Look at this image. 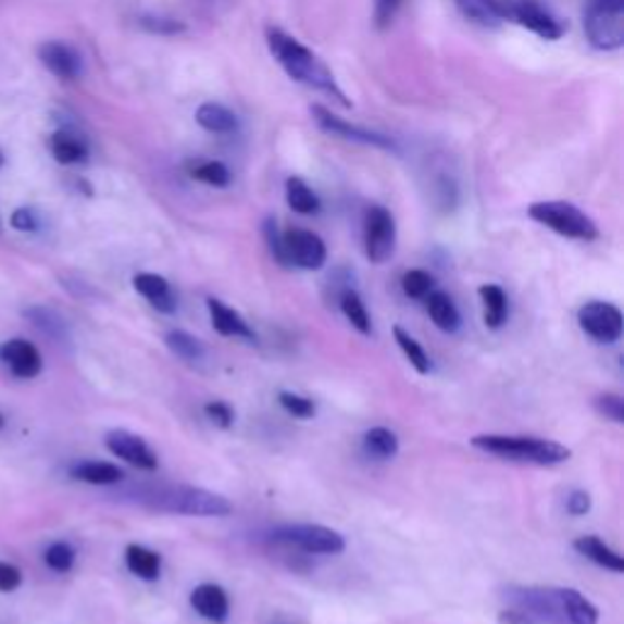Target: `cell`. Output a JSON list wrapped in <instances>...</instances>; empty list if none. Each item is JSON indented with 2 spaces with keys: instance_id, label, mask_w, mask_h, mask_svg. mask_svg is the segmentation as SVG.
Wrapping results in <instances>:
<instances>
[{
  "instance_id": "1",
  "label": "cell",
  "mask_w": 624,
  "mask_h": 624,
  "mask_svg": "<svg viewBox=\"0 0 624 624\" xmlns=\"http://www.w3.org/2000/svg\"><path fill=\"white\" fill-rule=\"evenodd\" d=\"M266 45H269V52L271 57L276 59L278 66L284 68V72L298 80V84H303L308 88H315L320 93H327L337 100L339 105H351L345 90L337 86L335 74L329 72L327 64L322 62V59L308 49L305 45H300L294 35L284 33V29L278 27H269L266 29Z\"/></svg>"
},
{
  "instance_id": "2",
  "label": "cell",
  "mask_w": 624,
  "mask_h": 624,
  "mask_svg": "<svg viewBox=\"0 0 624 624\" xmlns=\"http://www.w3.org/2000/svg\"><path fill=\"white\" fill-rule=\"evenodd\" d=\"M471 447L486 451L498 459L512 461V464L529 466H559L571 459V449L553 439L539 437H515V435H476Z\"/></svg>"
},
{
  "instance_id": "3",
  "label": "cell",
  "mask_w": 624,
  "mask_h": 624,
  "mask_svg": "<svg viewBox=\"0 0 624 624\" xmlns=\"http://www.w3.org/2000/svg\"><path fill=\"white\" fill-rule=\"evenodd\" d=\"M149 508L171 512V515H188V517H227L233 512V502L217 492L194 486H176V488H159L145 496Z\"/></svg>"
},
{
  "instance_id": "4",
  "label": "cell",
  "mask_w": 624,
  "mask_h": 624,
  "mask_svg": "<svg viewBox=\"0 0 624 624\" xmlns=\"http://www.w3.org/2000/svg\"><path fill=\"white\" fill-rule=\"evenodd\" d=\"M486 8L496 23L508 20V23L525 27L541 39H559L566 33V25L547 5V0H486Z\"/></svg>"
},
{
  "instance_id": "5",
  "label": "cell",
  "mask_w": 624,
  "mask_h": 624,
  "mask_svg": "<svg viewBox=\"0 0 624 624\" xmlns=\"http://www.w3.org/2000/svg\"><path fill=\"white\" fill-rule=\"evenodd\" d=\"M529 217L535 220V223L549 227L551 233L569 239L592 241L600 235L592 217L573 203H566V200H541V203H532Z\"/></svg>"
},
{
  "instance_id": "6",
  "label": "cell",
  "mask_w": 624,
  "mask_h": 624,
  "mask_svg": "<svg viewBox=\"0 0 624 624\" xmlns=\"http://www.w3.org/2000/svg\"><path fill=\"white\" fill-rule=\"evenodd\" d=\"M583 27L592 47L615 52L624 45V0H588Z\"/></svg>"
},
{
  "instance_id": "7",
  "label": "cell",
  "mask_w": 624,
  "mask_h": 624,
  "mask_svg": "<svg viewBox=\"0 0 624 624\" xmlns=\"http://www.w3.org/2000/svg\"><path fill=\"white\" fill-rule=\"evenodd\" d=\"M274 541L296 547L303 553H322V557H335L347 549L345 537L337 529L322 525H284L274 529Z\"/></svg>"
},
{
  "instance_id": "8",
  "label": "cell",
  "mask_w": 624,
  "mask_h": 624,
  "mask_svg": "<svg viewBox=\"0 0 624 624\" xmlns=\"http://www.w3.org/2000/svg\"><path fill=\"white\" fill-rule=\"evenodd\" d=\"M398 229L390 210L384 205H371L364 215V251L371 264H386L396 254Z\"/></svg>"
},
{
  "instance_id": "9",
  "label": "cell",
  "mask_w": 624,
  "mask_h": 624,
  "mask_svg": "<svg viewBox=\"0 0 624 624\" xmlns=\"http://www.w3.org/2000/svg\"><path fill=\"white\" fill-rule=\"evenodd\" d=\"M578 325L590 339L598 345H615L622 337L624 317L617 305L602 303V300H590V303L578 310Z\"/></svg>"
},
{
  "instance_id": "10",
  "label": "cell",
  "mask_w": 624,
  "mask_h": 624,
  "mask_svg": "<svg viewBox=\"0 0 624 624\" xmlns=\"http://www.w3.org/2000/svg\"><path fill=\"white\" fill-rule=\"evenodd\" d=\"M284 241V259L286 266H298L303 271H320L327 261V247L315 233L310 229L294 227L280 235Z\"/></svg>"
},
{
  "instance_id": "11",
  "label": "cell",
  "mask_w": 624,
  "mask_h": 624,
  "mask_svg": "<svg viewBox=\"0 0 624 624\" xmlns=\"http://www.w3.org/2000/svg\"><path fill=\"white\" fill-rule=\"evenodd\" d=\"M312 117H315V123L320 125L322 133H327L332 137H341V139H347V142H357V145H364V147L386 149V152H398V147L390 137L371 133V129H364V127L349 125L347 120L332 115L327 108L312 105Z\"/></svg>"
},
{
  "instance_id": "12",
  "label": "cell",
  "mask_w": 624,
  "mask_h": 624,
  "mask_svg": "<svg viewBox=\"0 0 624 624\" xmlns=\"http://www.w3.org/2000/svg\"><path fill=\"white\" fill-rule=\"evenodd\" d=\"M0 364L20 380H33L45 371V357L29 339L13 337L0 345Z\"/></svg>"
},
{
  "instance_id": "13",
  "label": "cell",
  "mask_w": 624,
  "mask_h": 624,
  "mask_svg": "<svg viewBox=\"0 0 624 624\" xmlns=\"http://www.w3.org/2000/svg\"><path fill=\"white\" fill-rule=\"evenodd\" d=\"M105 447L113 457L123 459L125 464L135 466L139 471H157L159 459L142 437L133 435L127 429H113L105 435Z\"/></svg>"
},
{
  "instance_id": "14",
  "label": "cell",
  "mask_w": 624,
  "mask_h": 624,
  "mask_svg": "<svg viewBox=\"0 0 624 624\" xmlns=\"http://www.w3.org/2000/svg\"><path fill=\"white\" fill-rule=\"evenodd\" d=\"M37 54H39V62H42L47 72L54 74L57 78L78 80L80 76H84V59H80V54L72 45L49 39V42L39 45Z\"/></svg>"
},
{
  "instance_id": "15",
  "label": "cell",
  "mask_w": 624,
  "mask_h": 624,
  "mask_svg": "<svg viewBox=\"0 0 624 624\" xmlns=\"http://www.w3.org/2000/svg\"><path fill=\"white\" fill-rule=\"evenodd\" d=\"M190 608L213 624H225L229 617V598L225 588L217 586V583H203V586L190 592Z\"/></svg>"
},
{
  "instance_id": "16",
  "label": "cell",
  "mask_w": 624,
  "mask_h": 624,
  "mask_svg": "<svg viewBox=\"0 0 624 624\" xmlns=\"http://www.w3.org/2000/svg\"><path fill=\"white\" fill-rule=\"evenodd\" d=\"M205 303H208V312H210V322H213V329L217 332V335L257 341V332L251 329V325L245 320L241 312L225 305L223 300H217V298H208Z\"/></svg>"
},
{
  "instance_id": "17",
  "label": "cell",
  "mask_w": 624,
  "mask_h": 624,
  "mask_svg": "<svg viewBox=\"0 0 624 624\" xmlns=\"http://www.w3.org/2000/svg\"><path fill=\"white\" fill-rule=\"evenodd\" d=\"M133 286L149 305L161 312V315H174V312L178 310L176 294L171 290V284L164 276L145 271V274H137L133 278Z\"/></svg>"
},
{
  "instance_id": "18",
  "label": "cell",
  "mask_w": 624,
  "mask_h": 624,
  "mask_svg": "<svg viewBox=\"0 0 624 624\" xmlns=\"http://www.w3.org/2000/svg\"><path fill=\"white\" fill-rule=\"evenodd\" d=\"M23 315L25 320H29V325L42 332L45 337L57 341V345H66V341L72 339V329H68L66 317L54 308L33 305V308L23 310Z\"/></svg>"
},
{
  "instance_id": "19",
  "label": "cell",
  "mask_w": 624,
  "mask_h": 624,
  "mask_svg": "<svg viewBox=\"0 0 624 624\" xmlns=\"http://www.w3.org/2000/svg\"><path fill=\"white\" fill-rule=\"evenodd\" d=\"M49 152H52L54 161L64 166H76L88 161V142L74 129H57V133L49 137Z\"/></svg>"
},
{
  "instance_id": "20",
  "label": "cell",
  "mask_w": 624,
  "mask_h": 624,
  "mask_svg": "<svg viewBox=\"0 0 624 624\" xmlns=\"http://www.w3.org/2000/svg\"><path fill=\"white\" fill-rule=\"evenodd\" d=\"M68 476L80 483H88V486H117V483L125 481V471L108 464V461H76V464L68 469Z\"/></svg>"
},
{
  "instance_id": "21",
  "label": "cell",
  "mask_w": 624,
  "mask_h": 624,
  "mask_svg": "<svg viewBox=\"0 0 624 624\" xmlns=\"http://www.w3.org/2000/svg\"><path fill=\"white\" fill-rule=\"evenodd\" d=\"M573 549H576L581 557H586L588 561L598 563L600 569H608L612 573H622L624 571V559L615 549H610L606 541L596 535H586V537H578L573 541Z\"/></svg>"
},
{
  "instance_id": "22",
  "label": "cell",
  "mask_w": 624,
  "mask_h": 624,
  "mask_svg": "<svg viewBox=\"0 0 624 624\" xmlns=\"http://www.w3.org/2000/svg\"><path fill=\"white\" fill-rule=\"evenodd\" d=\"M196 123L210 135H233L237 133L239 120L233 110L220 103H203L196 110Z\"/></svg>"
},
{
  "instance_id": "23",
  "label": "cell",
  "mask_w": 624,
  "mask_h": 624,
  "mask_svg": "<svg viewBox=\"0 0 624 624\" xmlns=\"http://www.w3.org/2000/svg\"><path fill=\"white\" fill-rule=\"evenodd\" d=\"M481 303H483V322L488 329H500L508 320V296L506 290L496 284H483L478 288Z\"/></svg>"
},
{
  "instance_id": "24",
  "label": "cell",
  "mask_w": 624,
  "mask_h": 624,
  "mask_svg": "<svg viewBox=\"0 0 624 624\" xmlns=\"http://www.w3.org/2000/svg\"><path fill=\"white\" fill-rule=\"evenodd\" d=\"M425 300H427V312H429L432 322H435L441 332H449V335L459 332L461 312L454 305V300H451L447 294H441V290H432Z\"/></svg>"
},
{
  "instance_id": "25",
  "label": "cell",
  "mask_w": 624,
  "mask_h": 624,
  "mask_svg": "<svg viewBox=\"0 0 624 624\" xmlns=\"http://www.w3.org/2000/svg\"><path fill=\"white\" fill-rule=\"evenodd\" d=\"M125 563L129 573L142 581H159L161 576V557L142 545H129L125 549Z\"/></svg>"
},
{
  "instance_id": "26",
  "label": "cell",
  "mask_w": 624,
  "mask_h": 624,
  "mask_svg": "<svg viewBox=\"0 0 624 624\" xmlns=\"http://www.w3.org/2000/svg\"><path fill=\"white\" fill-rule=\"evenodd\" d=\"M286 203L298 215H315L320 213V198L315 196L303 178L290 176L286 180Z\"/></svg>"
},
{
  "instance_id": "27",
  "label": "cell",
  "mask_w": 624,
  "mask_h": 624,
  "mask_svg": "<svg viewBox=\"0 0 624 624\" xmlns=\"http://www.w3.org/2000/svg\"><path fill=\"white\" fill-rule=\"evenodd\" d=\"M169 351L180 361H188V364H198V361L205 359V347L198 337L190 335L186 329H171L164 337Z\"/></svg>"
},
{
  "instance_id": "28",
  "label": "cell",
  "mask_w": 624,
  "mask_h": 624,
  "mask_svg": "<svg viewBox=\"0 0 624 624\" xmlns=\"http://www.w3.org/2000/svg\"><path fill=\"white\" fill-rule=\"evenodd\" d=\"M400 441L396 432H390L388 427H371L364 435V451L369 457H374L378 461H388L392 457H398Z\"/></svg>"
},
{
  "instance_id": "29",
  "label": "cell",
  "mask_w": 624,
  "mask_h": 624,
  "mask_svg": "<svg viewBox=\"0 0 624 624\" xmlns=\"http://www.w3.org/2000/svg\"><path fill=\"white\" fill-rule=\"evenodd\" d=\"M563 606H566L569 624H598L600 620L598 608L576 588H563Z\"/></svg>"
},
{
  "instance_id": "30",
  "label": "cell",
  "mask_w": 624,
  "mask_h": 624,
  "mask_svg": "<svg viewBox=\"0 0 624 624\" xmlns=\"http://www.w3.org/2000/svg\"><path fill=\"white\" fill-rule=\"evenodd\" d=\"M337 303H339V310L345 312V317L351 322V327L361 332V335H371V315L357 288L345 290Z\"/></svg>"
},
{
  "instance_id": "31",
  "label": "cell",
  "mask_w": 624,
  "mask_h": 624,
  "mask_svg": "<svg viewBox=\"0 0 624 624\" xmlns=\"http://www.w3.org/2000/svg\"><path fill=\"white\" fill-rule=\"evenodd\" d=\"M392 337H396L398 347L402 349V354H405V359L410 361V366L415 369L420 376H427L429 369H432V361L427 357V351L420 347V341L415 337H410L402 327H392Z\"/></svg>"
},
{
  "instance_id": "32",
  "label": "cell",
  "mask_w": 624,
  "mask_h": 624,
  "mask_svg": "<svg viewBox=\"0 0 624 624\" xmlns=\"http://www.w3.org/2000/svg\"><path fill=\"white\" fill-rule=\"evenodd\" d=\"M190 176L200 180V184H208L213 188H225L229 186V180H233L229 169L223 161H198V164L190 166Z\"/></svg>"
},
{
  "instance_id": "33",
  "label": "cell",
  "mask_w": 624,
  "mask_h": 624,
  "mask_svg": "<svg viewBox=\"0 0 624 624\" xmlns=\"http://www.w3.org/2000/svg\"><path fill=\"white\" fill-rule=\"evenodd\" d=\"M45 563L54 573H68L76 566V549L68 541H54L45 549Z\"/></svg>"
},
{
  "instance_id": "34",
  "label": "cell",
  "mask_w": 624,
  "mask_h": 624,
  "mask_svg": "<svg viewBox=\"0 0 624 624\" xmlns=\"http://www.w3.org/2000/svg\"><path fill=\"white\" fill-rule=\"evenodd\" d=\"M402 290H405L408 298L425 300L432 290H435V278H432V274H427V271L412 269L402 276Z\"/></svg>"
},
{
  "instance_id": "35",
  "label": "cell",
  "mask_w": 624,
  "mask_h": 624,
  "mask_svg": "<svg viewBox=\"0 0 624 624\" xmlns=\"http://www.w3.org/2000/svg\"><path fill=\"white\" fill-rule=\"evenodd\" d=\"M278 402H280V408L288 412V415H294L298 420H312L317 415L315 400H310L305 396H298V392H290V390L278 392Z\"/></svg>"
},
{
  "instance_id": "36",
  "label": "cell",
  "mask_w": 624,
  "mask_h": 624,
  "mask_svg": "<svg viewBox=\"0 0 624 624\" xmlns=\"http://www.w3.org/2000/svg\"><path fill=\"white\" fill-rule=\"evenodd\" d=\"M592 405H596L602 417L612 420L615 425H622L624 422V398L617 396V392H602V396L592 400Z\"/></svg>"
},
{
  "instance_id": "37",
  "label": "cell",
  "mask_w": 624,
  "mask_h": 624,
  "mask_svg": "<svg viewBox=\"0 0 624 624\" xmlns=\"http://www.w3.org/2000/svg\"><path fill=\"white\" fill-rule=\"evenodd\" d=\"M205 417L220 429H229L235 425V410L223 400H210L205 405Z\"/></svg>"
},
{
  "instance_id": "38",
  "label": "cell",
  "mask_w": 624,
  "mask_h": 624,
  "mask_svg": "<svg viewBox=\"0 0 624 624\" xmlns=\"http://www.w3.org/2000/svg\"><path fill=\"white\" fill-rule=\"evenodd\" d=\"M10 227L17 229V233L33 235L39 227H42V223H39V215L33 208H17L13 210V215H10Z\"/></svg>"
},
{
  "instance_id": "39",
  "label": "cell",
  "mask_w": 624,
  "mask_h": 624,
  "mask_svg": "<svg viewBox=\"0 0 624 624\" xmlns=\"http://www.w3.org/2000/svg\"><path fill=\"white\" fill-rule=\"evenodd\" d=\"M264 239H266V247H269V251H271V257H274L280 266H286L284 241H280L278 223H276L274 217H266V220H264Z\"/></svg>"
},
{
  "instance_id": "40",
  "label": "cell",
  "mask_w": 624,
  "mask_h": 624,
  "mask_svg": "<svg viewBox=\"0 0 624 624\" xmlns=\"http://www.w3.org/2000/svg\"><path fill=\"white\" fill-rule=\"evenodd\" d=\"M457 5L461 8V13H464L466 17H471V20H476V23H481V25H492V23H496V20H492L490 13H488L486 0H457Z\"/></svg>"
},
{
  "instance_id": "41",
  "label": "cell",
  "mask_w": 624,
  "mask_h": 624,
  "mask_svg": "<svg viewBox=\"0 0 624 624\" xmlns=\"http://www.w3.org/2000/svg\"><path fill=\"white\" fill-rule=\"evenodd\" d=\"M23 586V571L15 563L0 561V592H15Z\"/></svg>"
},
{
  "instance_id": "42",
  "label": "cell",
  "mask_w": 624,
  "mask_h": 624,
  "mask_svg": "<svg viewBox=\"0 0 624 624\" xmlns=\"http://www.w3.org/2000/svg\"><path fill=\"white\" fill-rule=\"evenodd\" d=\"M142 27L149 29V33H157V35H176V33H184V25L176 23V20H169V17H142Z\"/></svg>"
},
{
  "instance_id": "43",
  "label": "cell",
  "mask_w": 624,
  "mask_h": 624,
  "mask_svg": "<svg viewBox=\"0 0 624 624\" xmlns=\"http://www.w3.org/2000/svg\"><path fill=\"white\" fill-rule=\"evenodd\" d=\"M590 508H592L590 492H586V490L569 492V498H566V512H569V515L583 517V515H588Z\"/></svg>"
},
{
  "instance_id": "44",
  "label": "cell",
  "mask_w": 624,
  "mask_h": 624,
  "mask_svg": "<svg viewBox=\"0 0 624 624\" xmlns=\"http://www.w3.org/2000/svg\"><path fill=\"white\" fill-rule=\"evenodd\" d=\"M3 164H5V157H3V152H0V169H3Z\"/></svg>"
},
{
  "instance_id": "45",
  "label": "cell",
  "mask_w": 624,
  "mask_h": 624,
  "mask_svg": "<svg viewBox=\"0 0 624 624\" xmlns=\"http://www.w3.org/2000/svg\"><path fill=\"white\" fill-rule=\"evenodd\" d=\"M3 427H5V417H3V415H0V429H3Z\"/></svg>"
},
{
  "instance_id": "46",
  "label": "cell",
  "mask_w": 624,
  "mask_h": 624,
  "mask_svg": "<svg viewBox=\"0 0 624 624\" xmlns=\"http://www.w3.org/2000/svg\"><path fill=\"white\" fill-rule=\"evenodd\" d=\"M0 235H3V220H0Z\"/></svg>"
}]
</instances>
